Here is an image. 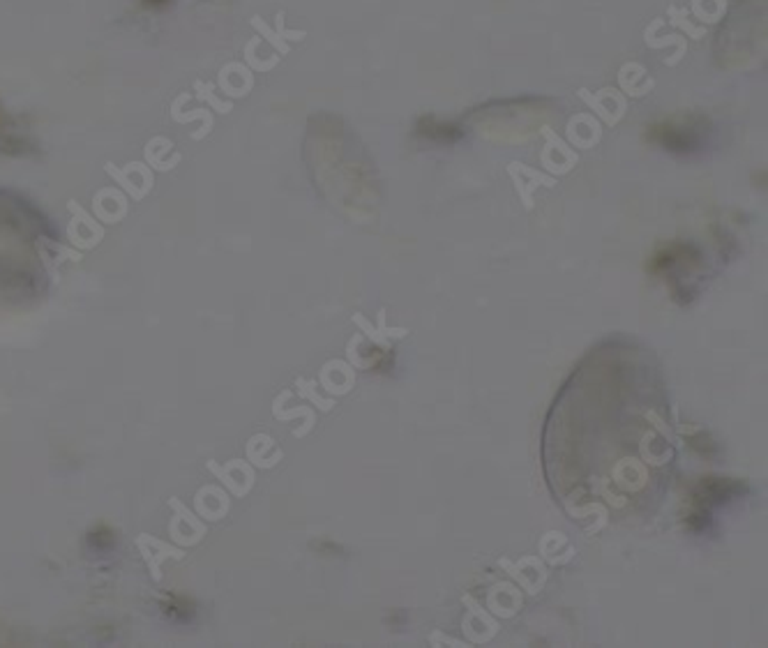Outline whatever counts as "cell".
<instances>
[{
    "mask_svg": "<svg viewBox=\"0 0 768 648\" xmlns=\"http://www.w3.org/2000/svg\"><path fill=\"white\" fill-rule=\"evenodd\" d=\"M743 485L725 478H706L697 485L690 497V513H688V528L690 531H706L711 524L718 507L741 497Z\"/></svg>",
    "mask_w": 768,
    "mask_h": 648,
    "instance_id": "6da1fadb",
    "label": "cell"
},
{
    "mask_svg": "<svg viewBox=\"0 0 768 648\" xmlns=\"http://www.w3.org/2000/svg\"><path fill=\"white\" fill-rule=\"evenodd\" d=\"M664 26V19H654V22L648 23V28L644 31V42H646L648 49H664V47H676L674 56H669L664 63H667V68H676V65L681 63L685 58V51H688V44H685V37L681 35H667V37H655V31L658 28Z\"/></svg>",
    "mask_w": 768,
    "mask_h": 648,
    "instance_id": "7a4b0ae2",
    "label": "cell"
},
{
    "mask_svg": "<svg viewBox=\"0 0 768 648\" xmlns=\"http://www.w3.org/2000/svg\"><path fill=\"white\" fill-rule=\"evenodd\" d=\"M667 12H669V22H672V26L685 31V35H688V37H692V40H701V37H706V28L690 23V19H688V12H685V10H679L676 5H669Z\"/></svg>",
    "mask_w": 768,
    "mask_h": 648,
    "instance_id": "3957f363",
    "label": "cell"
},
{
    "mask_svg": "<svg viewBox=\"0 0 768 648\" xmlns=\"http://www.w3.org/2000/svg\"><path fill=\"white\" fill-rule=\"evenodd\" d=\"M577 95H580L581 102H584V105H589L590 109L596 111V115H598V118H600L602 123H607V125H609V127L617 125V121H614V115L609 114V109H607L605 105H602L600 95H598V93H590V90H586V88H580V90H577Z\"/></svg>",
    "mask_w": 768,
    "mask_h": 648,
    "instance_id": "277c9868",
    "label": "cell"
},
{
    "mask_svg": "<svg viewBox=\"0 0 768 648\" xmlns=\"http://www.w3.org/2000/svg\"><path fill=\"white\" fill-rule=\"evenodd\" d=\"M146 5L151 7H160V5H167V3H171V0H143Z\"/></svg>",
    "mask_w": 768,
    "mask_h": 648,
    "instance_id": "5b68a950",
    "label": "cell"
}]
</instances>
